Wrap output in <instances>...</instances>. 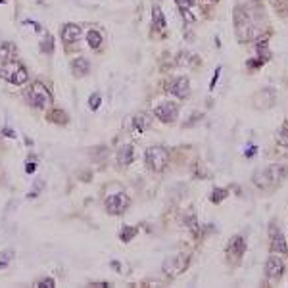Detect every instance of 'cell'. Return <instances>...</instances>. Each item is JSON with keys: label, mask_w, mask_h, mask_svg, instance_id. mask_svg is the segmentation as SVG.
Masks as SVG:
<instances>
[{"label": "cell", "mask_w": 288, "mask_h": 288, "mask_svg": "<svg viewBox=\"0 0 288 288\" xmlns=\"http://www.w3.org/2000/svg\"><path fill=\"white\" fill-rule=\"evenodd\" d=\"M256 50H257V58L267 64L271 60V50H269V41L267 37H257V45H256Z\"/></svg>", "instance_id": "14"}, {"label": "cell", "mask_w": 288, "mask_h": 288, "mask_svg": "<svg viewBox=\"0 0 288 288\" xmlns=\"http://www.w3.org/2000/svg\"><path fill=\"white\" fill-rule=\"evenodd\" d=\"M229 189H213L211 191V196H209V200L213 202V204H221L223 200H227L229 198Z\"/></svg>", "instance_id": "20"}, {"label": "cell", "mask_w": 288, "mask_h": 288, "mask_svg": "<svg viewBox=\"0 0 288 288\" xmlns=\"http://www.w3.org/2000/svg\"><path fill=\"white\" fill-rule=\"evenodd\" d=\"M175 2H177V6H179L181 10H189V8L194 6V0H175Z\"/></svg>", "instance_id": "27"}, {"label": "cell", "mask_w": 288, "mask_h": 288, "mask_svg": "<svg viewBox=\"0 0 288 288\" xmlns=\"http://www.w3.org/2000/svg\"><path fill=\"white\" fill-rule=\"evenodd\" d=\"M37 169V156H29L27 161H25V171L27 173H35Z\"/></svg>", "instance_id": "25"}, {"label": "cell", "mask_w": 288, "mask_h": 288, "mask_svg": "<svg viewBox=\"0 0 288 288\" xmlns=\"http://www.w3.org/2000/svg\"><path fill=\"white\" fill-rule=\"evenodd\" d=\"M287 175H288L287 163H271L269 167H263V169L254 171L252 183H254L259 191L273 192L275 189H279V187L285 183Z\"/></svg>", "instance_id": "1"}, {"label": "cell", "mask_w": 288, "mask_h": 288, "mask_svg": "<svg viewBox=\"0 0 288 288\" xmlns=\"http://www.w3.org/2000/svg\"><path fill=\"white\" fill-rule=\"evenodd\" d=\"M79 37H81V27L75 25V23H67V25L62 29V39H64V43H67V45L77 43Z\"/></svg>", "instance_id": "13"}, {"label": "cell", "mask_w": 288, "mask_h": 288, "mask_svg": "<svg viewBox=\"0 0 288 288\" xmlns=\"http://www.w3.org/2000/svg\"><path fill=\"white\" fill-rule=\"evenodd\" d=\"M4 135H6V137H10V139H14V137H16V133H14V131H10V129H4Z\"/></svg>", "instance_id": "31"}, {"label": "cell", "mask_w": 288, "mask_h": 288, "mask_svg": "<svg viewBox=\"0 0 288 288\" xmlns=\"http://www.w3.org/2000/svg\"><path fill=\"white\" fill-rule=\"evenodd\" d=\"M71 69H73V73H75V75L83 77V75H87V73H89L91 64H89V60H87V58H77V60H73V62H71Z\"/></svg>", "instance_id": "17"}, {"label": "cell", "mask_w": 288, "mask_h": 288, "mask_svg": "<svg viewBox=\"0 0 288 288\" xmlns=\"http://www.w3.org/2000/svg\"><path fill=\"white\" fill-rule=\"evenodd\" d=\"M54 285H56V283H54V279H50V277H48V279H41V281L37 283L39 288H54Z\"/></svg>", "instance_id": "26"}, {"label": "cell", "mask_w": 288, "mask_h": 288, "mask_svg": "<svg viewBox=\"0 0 288 288\" xmlns=\"http://www.w3.org/2000/svg\"><path fill=\"white\" fill-rule=\"evenodd\" d=\"M246 248H248V242H246V239H244L242 235H235L233 239L229 240V244H227V248H225V252H227V256H229V259L233 257V259H237V261H239L240 257L244 256V252H246Z\"/></svg>", "instance_id": "11"}, {"label": "cell", "mask_w": 288, "mask_h": 288, "mask_svg": "<svg viewBox=\"0 0 288 288\" xmlns=\"http://www.w3.org/2000/svg\"><path fill=\"white\" fill-rule=\"evenodd\" d=\"M169 163V152L163 146H152L146 150V165L150 171H163Z\"/></svg>", "instance_id": "4"}, {"label": "cell", "mask_w": 288, "mask_h": 288, "mask_svg": "<svg viewBox=\"0 0 288 288\" xmlns=\"http://www.w3.org/2000/svg\"><path fill=\"white\" fill-rule=\"evenodd\" d=\"M152 21H154L156 29H165V16H163V12H161L160 6H154L152 8Z\"/></svg>", "instance_id": "18"}, {"label": "cell", "mask_w": 288, "mask_h": 288, "mask_svg": "<svg viewBox=\"0 0 288 288\" xmlns=\"http://www.w3.org/2000/svg\"><path fill=\"white\" fill-rule=\"evenodd\" d=\"M167 91L171 95H175L177 98H189V95H191V81H189V77H175L167 85Z\"/></svg>", "instance_id": "12"}, {"label": "cell", "mask_w": 288, "mask_h": 288, "mask_svg": "<svg viewBox=\"0 0 288 288\" xmlns=\"http://www.w3.org/2000/svg\"><path fill=\"white\" fill-rule=\"evenodd\" d=\"M191 263V256L189 254H177V256H171L169 259L163 261V273L169 275V277H177L181 275Z\"/></svg>", "instance_id": "6"}, {"label": "cell", "mask_w": 288, "mask_h": 288, "mask_svg": "<svg viewBox=\"0 0 288 288\" xmlns=\"http://www.w3.org/2000/svg\"><path fill=\"white\" fill-rule=\"evenodd\" d=\"M256 152H257V148H256V146H250V150H248V152H246V156H248V158H250V156H254V154H256Z\"/></svg>", "instance_id": "30"}, {"label": "cell", "mask_w": 288, "mask_h": 288, "mask_svg": "<svg viewBox=\"0 0 288 288\" xmlns=\"http://www.w3.org/2000/svg\"><path fill=\"white\" fill-rule=\"evenodd\" d=\"M89 102H91V104H89L91 110H98V108H100V95H93Z\"/></svg>", "instance_id": "28"}, {"label": "cell", "mask_w": 288, "mask_h": 288, "mask_svg": "<svg viewBox=\"0 0 288 288\" xmlns=\"http://www.w3.org/2000/svg\"><path fill=\"white\" fill-rule=\"evenodd\" d=\"M129 204H131V200H129V196H127L125 192H115V194L108 196L106 202H104L106 211H108L110 215H121V213L129 208Z\"/></svg>", "instance_id": "7"}, {"label": "cell", "mask_w": 288, "mask_h": 288, "mask_svg": "<svg viewBox=\"0 0 288 288\" xmlns=\"http://www.w3.org/2000/svg\"><path fill=\"white\" fill-rule=\"evenodd\" d=\"M41 48H43V52H48V54H52V52H54V43H52V37H50V33H45V35H43Z\"/></svg>", "instance_id": "23"}, {"label": "cell", "mask_w": 288, "mask_h": 288, "mask_svg": "<svg viewBox=\"0 0 288 288\" xmlns=\"http://www.w3.org/2000/svg\"><path fill=\"white\" fill-rule=\"evenodd\" d=\"M133 160H135V148L131 144L121 146L119 152H117V161L121 165H129V163H133Z\"/></svg>", "instance_id": "15"}, {"label": "cell", "mask_w": 288, "mask_h": 288, "mask_svg": "<svg viewBox=\"0 0 288 288\" xmlns=\"http://www.w3.org/2000/svg\"><path fill=\"white\" fill-rule=\"evenodd\" d=\"M283 275H285V261L279 257V254H273L265 263V277L277 283L283 279Z\"/></svg>", "instance_id": "9"}, {"label": "cell", "mask_w": 288, "mask_h": 288, "mask_svg": "<svg viewBox=\"0 0 288 288\" xmlns=\"http://www.w3.org/2000/svg\"><path fill=\"white\" fill-rule=\"evenodd\" d=\"M219 75H221V67H217V71H215V75H213V79H211V85H209V89H215V83H217Z\"/></svg>", "instance_id": "29"}, {"label": "cell", "mask_w": 288, "mask_h": 288, "mask_svg": "<svg viewBox=\"0 0 288 288\" xmlns=\"http://www.w3.org/2000/svg\"><path fill=\"white\" fill-rule=\"evenodd\" d=\"M25 98L33 108H47V106L52 104V95L43 83L31 85L27 89V93H25Z\"/></svg>", "instance_id": "5"}, {"label": "cell", "mask_w": 288, "mask_h": 288, "mask_svg": "<svg viewBox=\"0 0 288 288\" xmlns=\"http://www.w3.org/2000/svg\"><path fill=\"white\" fill-rule=\"evenodd\" d=\"M235 29H237V37L240 39V43H250L257 39L261 33V25L257 17L246 6H237L235 10Z\"/></svg>", "instance_id": "2"}, {"label": "cell", "mask_w": 288, "mask_h": 288, "mask_svg": "<svg viewBox=\"0 0 288 288\" xmlns=\"http://www.w3.org/2000/svg\"><path fill=\"white\" fill-rule=\"evenodd\" d=\"M48 121H52V123H67V115L62 112V110H54V112H50L48 113Z\"/></svg>", "instance_id": "22"}, {"label": "cell", "mask_w": 288, "mask_h": 288, "mask_svg": "<svg viewBox=\"0 0 288 288\" xmlns=\"http://www.w3.org/2000/svg\"><path fill=\"white\" fill-rule=\"evenodd\" d=\"M137 235H139V229H137V227L123 225V229H121V233H119V239L123 240V242H131Z\"/></svg>", "instance_id": "19"}, {"label": "cell", "mask_w": 288, "mask_h": 288, "mask_svg": "<svg viewBox=\"0 0 288 288\" xmlns=\"http://www.w3.org/2000/svg\"><path fill=\"white\" fill-rule=\"evenodd\" d=\"M279 143L283 144L285 148H288V123H283V127L279 131Z\"/></svg>", "instance_id": "24"}, {"label": "cell", "mask_w": 288, "mask_h": 288, "mask_svg": "<svg viewBox=\"0 0 288 288\" xmlns=\"http://www.w3.org/2000/svg\"><path fill=\"white\" fill-rule=\"evenodd\" d=\"M0 77L6 79V81L12 83V85H25V83L29 81L27 69H25L19 62H16V60H6V62L2 64V67H0Z\"/></svg>", "instance_id": "3"}, {"label": "cell", "mask_w": 288, "mask_h": 288, "mask_svg": "<svg viewBox=\"0 0 288 288\" xmlns=\"http://www.w3.org/2000/svg\"><path fill=\"white\" fill-rule=\"evenodd\" d=\"M269 239H271V252L273 254H279V256H288V244L285 240V235L281 233V229H277L275 225L269 229Z\"/></svg>", "instance_id": "10"}, {"label": "cell", "mask_w": 288, "mask_h": 288, "mask_svg": "<svg viewBox=\"0 0 288 288\" xmlns=\"http://www.w3.org/2000/svg\"><path fill=\"white\" fill-rule=\"evenodd\" d=\"M87 43H89V47L91 48H100V45H102V35L98 33V31H95V29H91L89 33H87Z\"/></svg>", "instance_id": "21"}, {"label": "cell", "mask_w": 288, "mask_h": 288, "mask_svg": "<svg viewBox=\"0 0 288 288\" xmlns=\"http://www.w3.org/2000/svg\"><path fill=\"white\" fill-rule=\"evenodd\" d=\"M152 123H154V117H152L150 113H139V115L135 117V129H137L139 133L148 131V129L152 127Z\"/></svg>", "instance_id": "16"}, {"label": "cell", "mask_w": 288, "mask_h": 288, "mask_svg": "<svg viewBox=\"0 0 288 288\" xmlns=\"http://www.w3.org/2000/svg\"><path fill=\"white\" fill-rule=\"evenodd\" d=\"M154 115L161 123H175L179 117V106L175 102H160L154 108Z\"/></svg>", "instance_id": "8"}]
</instances>
